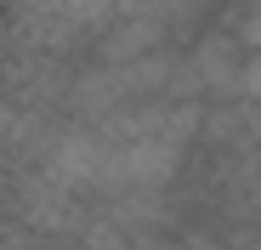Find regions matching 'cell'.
<instances>
[{
    "label": "cell",
    "instance_id": "obj_3",
    "mask_svg": "<svg viewBox=\"0 0 261 250\" xmlns=\"http://www.w3.org/2000/svg\"><path fill=\"white\" fill-rule=\"evenodd\" d=\"M239 103H261V52L244 57V80H239Z\"/></svg>",
    "mask_w": 261,
    "mask_h": 250
},
{
    "label": "cell",
    "instance_id": "obj_1",
    "mask_svg": "<svg viewBox=\"0 0 261 250\" xmlns=\"http://www.w3.org/2000/svg\"><path fill=\"white\" fill-rule=\"evenodd\" d=\"M244 46H239V34L227 23H216V29H199L193 34V46H188V68L199 74V86H204V103H239V80H244Z\"/></svg>",
    "mask_w": 261,
    "mask_h": 250
},
{
    "label": "cell",
    "instance_id": "obj_4",
    "mask_svg": "<svg viewBox=\"0 0 261 250\" xmlns=\"http://www.w3.org/2000/svg\"><path fill=\"white\" fill-rule=\"evenodd\" d=\"M239 250H261V233H255V239H250V244H239Z\"/></svg>",
    "mask_w": 261,
    "mask_h": 250
},
{
    "label": "cell",
    "instance_id": "obj_2",
    "mask_svg": "<svg viewBox=\"0 0 261 250\" xmlns=\"http://www.w3.org/2000/svg\"><path fill=\"white\" fill-rule=\"evenodd\" d=\"M233 34H239V46L244 52H261V0H239V12L222 17Z\"/></svg>",
    "mask_w": 261,
    "mask_h": 250
}]
</instances>
